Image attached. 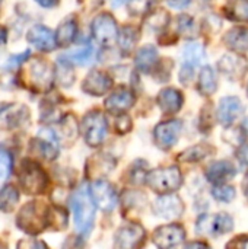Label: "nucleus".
<instances>
[{
	"label": "nucleus",
	"instance_id": "1",
	"mask_svg": "<svg viewBox=\"0 0 248 249\" xmlns=\"http://www.w3.org/2000/svg\"><path fill=\"white\" fill-rule=\"evenodd\" d=\"M70 207L73 212L75 226L79 235L91 233L95 220V203L86 185H80L70 197Z\"/></svg>",
	"mask_w": 248,
	"mask_h": 249
},
{
	"label": "nucleus",
	"instance_id": "2",
	"mask_svg": "<svg viewBox=\"0 0 248 249\" xmlns=\"http://www.w3.org/2000/svg\"><path fill=\"white\" fill-rule=\"evenodd\" d=\"M51 220V207H47L41 201H31L26 203L16 219L18 226L31 235L41 233L47 226H50Z\"/></svg>",
	"mask_w": 248,
	"mask_h": 249
},
{
	"label": "nucleus",
	"instance_id": "3",
	"mask_svg": "<svg viewBox=\"0 0 248 249\" xmlns=\"http://www.w3.org/2000/svg\"><path fill=\"white\" fill-rule=\"evenodd\" d=\"M146 182L152 191L156 194H171L177 191L181 184H183V177L178 168L171 166V168H159L148 172Z\"/></svg>",
	"mask_w": 248,
	"mask_h": 249
},
{
	"label": "nucleus",
	"instance_id": "4",
	"mask_svg": "<svg viewBox=\"0 0 248 249\" xmlns=\"http://www.w3.org/2000/svg\"><path fill=\"white\" fill-rule=\"evenodd\" d=\"M19 184L26 194H41L45 191L48 179L45 172L34 162H23L19 172Z\"/></svg>",
	"mask_w": 248,
	"mask_h": 249
},
{
	"label": "nucleus",
	"instance_id": "5",
	"mask_svg": "<svg viewBox=\"0 0 248 249\" xmlns=\"http://www.w3.org/2000/svg\"><path fill=\"white\" fill-rule=\"evenodd\" d=\"M82 134H83L85 142L89 146L92 147L99 146L105 140V136H107L105 117L98 111L88 112L82 121Z\"/></svg>",
	"mask_w": 248,
	"mask_h": 249
},
{
	"label": "nucleus",
	"instance_id": "6",
	"mask_svg": "<svg viewBox=\"0 0 248 249\" xmlns=\"http://www.w3.org/2000/svg\"><path fill=\"white\" fill-rule=\"evenodd\" d=\"M197 233L203 235H225L232 231L234 220L228 213H218V214H202L196 223Z\"/></svg>",
	"mask_w": 248,
	"mask_h": 249
},
{
	"label": "nucleus",
	"instance_id": "7",
	"mask_svg": "<svg viewBox=\"0 0 248 249\" xmlns=\"http://www.w3.org/2000/svg\"><path fill=\"white\" fill-rule=\"evenodd\" d=\"M91 31L94 38L102 44L110 45L118 38V28L115 19L110 13H99L92 19Z\"/></svg>",
	"mask_w": 248,
	"mask_h": 249
},
{
	"label": "nucleus",
	"instance_id": "8",
	"mask_svg": "<svg viewBox=\"0 0 248 249\" xmlns=\"http://www.w3.org/2000/svg\"><path fill=\"white\" fill-rule=\"evenodd\" d=\"M146 232L143 226L130 223L120 228L114 236V249H140L145 244Z\"/></svg>",
	"mask_w": 248,
	"mask_h": 249
},
{
	"label": "nucleus",
	"instance_id": "9",
	"mask_svg": "<svg viewBox=\"0 0 248 249\" xmlns=\"http://www.w3.org/2000/svg\"><path fill=\"white\" fill-rule=\"evenodd\" d=\"M152 212L155 216L165 220H175L184 213V204L178 196L164 194L152 203Z\"/></svg>",
	"mask_w": 248,
	"mask_h": 249
},
{
	"label": "nucleus",
	"instance_id": "10",
	"mask_svg": "<svg viewBox=\"0 0 248 249\" xmlns=\"http://www.w3.org/2000/svg\"><path fill=\"white\" fill-rule=\"evenodd\" d=\"M89 191L95 206H98L102 212H111L115 209L118 197L110 182L104 179H96L91 184Z\"/></svg>",
	"mask_w": 248,
	"mask_h": 249
},
{
	"label": "nucleus",
	"instance_id": "11",
	"mask_svg": "<svg viewBox=\"0 0 248 249\" xmlns=\"http://www.w3.org/2000/svg\"><path fill=\"white\" fill-rule=\"evenodd\" d=\"M29 120V109L22 104L0 107V130H15L25 125Z\"/></svg>",
	"mask_w": 248,
	"mask_h": 249
},
{
	"label": "nucleus",
	"instance_id": "12",
	"mask_svg": "<svg viewBox=\"0 0 248 249\" xmlns=\"http://www.w3.org/2000/svg\"><path fill=\"white\" fill-rule=\"evenodd\" d=\"M29 80L34 89L37 90H48L54 82V70L50 63L44 60H32L29 64Z\"/></svg>",
	"mask_w": 248,
	"mask_h": 249
},
{
	"label": "nucleus",
	"instance_id": "13",
	"mask_svg": "<svg viewBox=\"0 0 248 249\" xmlns=\"http://www.w3.org/2000/svg\"><path fill=\"white\" fill-rule=\"evenodd\" d=\"M181 128H183V124L180 120H170V121L158 124L153 131V139H155L156 146L164 150L171 149L177 143Z\"/></svg>",
	"mask_w": 248,
	"mask_h": 249
},
{
	"label": "nucleus",
	"instance_id": "14",
	"mask_svg": "<svg viewBox=\"0 0 248 249\" xmlns=\"http://www.w3.org/2000/svg\"><path fill=\"white\" fill-rule=\"evenodd\" d=\"M186 238V232L180 225L159 226L152 233V242L159 249H170L180 245Z\"/></svg>",
	"mask_w": 248,
	"mask_h": 249
},
{
	"label": "nucleus",
	"instance_id": "15",
	"mask_svg": "<svg viewBox=\"0 0 248 249\" xmlns=\"http://www.w3.org/2000/svg\"><path fill=\"white\" fill-rule=\"evenodd\" d=\"M26 39L31 45L38 48L39 51L48 53L57 47L56 34L45 25H34L28 31Z\"/></svg>",
	"mask_w": 248,
	"mask_h": 249
},
{
	"label": "nucleus",
	"instance_id": "16",
	"mask_svg": "<svg viewBox=\"0 0 248 249\" xmlns=\"http://www.w3.org/2000/svg\"><path fill=\"white\" fill-rule=\"evenodd\" d=\"M244 112L243 102L237 96H225L221 99L218 107V120L224 125L232 124Z\"/></svg>",
	"mask_w": 248,
	"mask_h": 249
},
{
	"label": "nucleus",
	"instance_id": "17",
	"mask_svg": "<svg viewBox=\"0 0 248 249\" xmlns=\"http://www.w3.org/2000/svg\"><path fill=\"white\" fill-rule=\"evenodd\" d=\"M111 85H113V80L110 79L107 73L94 70L85 77L82 83V90L92 96H101L111 89Z\"/></svg>",
	"mask_w": 248,
	"mask_h": 249
},
{
	"label": "nucleus",
	"instance_id": "18",
	"mask_svg": "<svg viewBox=\"0 0 248 249\" xmlns=\"http://www.w3.org/2000/svg\"><path fill=\"white\" fill-rule=\"evenodd\" d=\"M39 152V155L47 159V160H53L57 158L58 155V139L56 136V133L51 128H42L38 133V137L34 142Z\"/></svg>",
	"mask_w": 248,
	"mask_h": 249
},
{
	"label": "nucleus",
	"instance_id": "19",
	"mask_svg": "<svg viewBox=\"0 0 248 249\" xmlns=\"http://www.w3.org/2000/svg\"><path fill=\"white\" fill-rule=\"evenodd\" d=\"M235 175H237V169L229 160L213 162L206 171V177L209 182H212L213 185H222L227 181L232 179Z\"/></svg>",
	"mask_w": 248,
	"mask_h": 249
},
{
	"label": "nucleus",
	"instance_id": "20",
	"mask_svg": "<svg viewBox=\"0 0 248 249\" xmlns=\"http://www.w3.org/2000/svg\"><path fill=\"white\" fill-rule=\"evenodd\" d=\"M133 104H134V96H133V93H132L129 89H126V88L117 89L114 93H111V95L105 99V108H107L110 112H114V114L127 111Z\"/></svg>",
	"mask_w": 248,
	"mask_h": 249
},
{
	"label": "nucleus",
	"instance_id": "21",
	"mask_svg": "<svg viewBox=\"0 0 248 249\" xmlns=\"http://www.w3.org/2000/svg\"><path fill=\"white\" fill-rule=\"evenodd\" d=\"M184 98L180 90L174 88H167L158 95V105L165 114H175L181 109Z\"/></svg>",
	"mask_w": 248,
	"mask_h": 249
},
{
	"label": "nucleus",
	"instance_id": "22",
	"mask_svg": "<svg viewBox=\"0 0 248 249\" xmlns=\"http://www.w3.org/2000/svg\"><path fill=\"white\" fill-rule=\"evenodd\" d=\"M76 32H77V23L75 19L69 18L66 20H63L56 32V41L58 47H69L75 38H76Z\"/></svg>",
	"mask_w": 248,
	"mask_h": 249
},
{
	"label": "nucleus",
	"instance_id": "23",
	"mask_svg": "<svg viewBox=\"0 0 248 249\" xmlns=\"http://www.w3.org/2000/svg\"><path fill=\"white\" fill-rule=\"evenodd\" d=\"M63 58H66L69 63L72 64H77V66H88L94 61L95 58V50L91 45H85V47H79L75 50H70L69 53H66L64 55H61Z\"/></svg>",
	"mask_w": 248,
	"mask_h": 249
},
{
	"label": "nucleus",
	"instance_id": "24",
	"mask_svg": "<svg viewBox=\"0 0 248 249\" xmlns=\"http://www.w3.org/2000/svg\"><path fill=\"white\" fill-rule=\"evenodd\" d=\"M225 42L229 48L237 51H247L248 50V28H235L231 29L227 36Z\"/></svg>",
	"mask_w": 248,
	"mask_h": 249
},
{
	"label": "nucleus",
	"instance_id": "25",
	"mask_svg": "<svg viewBox=\"0 0 248 249\" xmlns=\"http://www.w3.org/2000/svg\"><path fill=\"white\" fill-rule=\"evenodd\" d=\"M158 58V51L152 47V45H145L143 48H140L137 51V55H136V66L139 70L142 71H149L155 61Z\"/></svg>",
	"mask_w": 248,
	"mask_h": 249
},
{
	"label": "nucleus",
	"instance_id": "26",
	"mask_svg": "<svg viewBox=\"0 0 248 249\" xmlns=\"http://www.w3.org/2000/svg\"><path fill=\"white\" fill-rule=\"evenodd\" d=\"M218 89V79L210 67H203L199 76V90L202 95H212Z\"/></svg>",
	"mask_w": 248,
	"mask_h": 249
},
{
	"label": "nucleus",
	"instance_id": "27",
	"mask_svg": "<svg viewBox=\"0 0 248 249\" xmlns=\"http://www.w3.org/2000/svg\"><path fill=\"white\" fill-rule=\"evenodd\" d=\"M219 66H221L222 71H225L227 74L241 76V74L244 73V69H246L247 63L243 60V57L225 55V57H222V60L219 61Z\"/></svg>",
	"mask_w": 248,
	"mask_h": 249
},
{
	"label": "nucleus",
	"instance_id": "28",
	"mask_svg": "<svg viewBox=\"0 0 248 249\" xmlns=\"http://www.w3.org/2000/svg\"><path fill=\"white\" fill-rule=\"evenodd\" d=\"M183 57H184V63L197 66L200 64L205 58H206V53L202 44L199 42H189L184 50H183Z\"/></svg>",
	"mask_w": 248,
	"mask_h": 249
},
{
	"label": "nucleus",
	"instance_id": "29",
	"mask_svg": "<svg viewBox=\"0 0 248 249\" xmlns=\"http://www.w3.org/2000/svg\"><path fill=\"white\" fill-rule=\"evenodd\" d=\"M19 201V191L7 185L3 190H0V212H12Z\"/></svg>",
	"mask_w": 248,
	"mask_h": 249
},
{
	"label": "nucleus",
	"instance_id": "30",
	"mask_svg": "<svg viewBox=\"0 0 248 249\" xmlns=\"http://www.w3.org/2000/svg\"><path fill=\"white\" fill-rule=\"evenodd\" d=\"M227 15L232 20L248 22V0H231L227 6Z\"/></svg>",
	"mask_w": 248,
	"mask_h": 249
},
{
	"label": "nucleus",
	"instance_id": "31",
	"mask_svg": "<svg viewBox=\"0 0 248 249\" xmlns=\"http://www.w3.org/2000/svg\"><path fill=\"white\" fill-rule=\"evenodd\" d=\"M210 147L208 144H197V146H193L187 150H184L178 159L181 162H199L202 159H205L209 153H210Z\"/></svg>",
	"mask_w": 248,
	"mask_h": 249
},
{
	"label": "nucleus",
	"instance_id": "32",
	"mask_svg": "<svg viewBox=\"0 0 248 249\" xmlns=\"http://www.w3.org/2000/svg\"><path fill=\"white\" fill-rule=\"evenodd\" d=\"M118 44L123 51H130L137 42V31L133 26H126L118 32Z\"/></svg>",
	"mask_w": 248,
	"mask_h": 249
},
{
	"label": "nucleus",
	"instance_id": "33",
	"mask_svg": "<svg viewBox=\"0 0 248 249\" xmlns=\"http://www.w3.org/2000/svg\"><path fill=\"white\" fill-rule=\"evenodd\" d=\"M57 76H58V82L63 86H70L73 83L72 63H69L63 57H58V60H57Z\"/></svg>",
	"mask_w": 248,
	"mask_h": 249
},
{
	"label": "nucleus",
	"instance_id": "34",
	"mask_svg": "<svg viewBox=\"0 0 248 249\" xmlns=\"http://www.w3.org/2000/svg\"><path fill=\"white\" fill-rule=\"evenodd\" d=\"M212 196L216 201L221 203H229L235 198V188L227 184L222 185H215L212 188Z\"/></svg>",
	"mask_w": 248,
	"mask_h": 249
},
{
	"label": "nucleus",
	"instance_id": "35",
	"mask_svg": "<svg viewBox=\"0 0 248 249\" xmlns=\"http://www.w3.org/2000/svg\"><path fill=\"white\" fill-rule=\"evenodd\" d=\"M10 171H12V156L3 146H0V184L7 179Z\"/></svg>",
	"mask_w": 248,
	"mask_h": 249
},
{
	"label": "nucleus",
	"instance_id": "36",
	"mask_svg": "<svg viewBox=\"0 0 248 249\" xmlns=\"http://www.w3.org/2000/svg\"><path fill=\"white\" fill-rule=\"evenodd\" d=\"M178 29L181 34L184 35H191L196 29V23L193 20V18L187 16V15H183L178 18Z\"/></svg>",
	"mask_w": 248,
	"mask_h": 249
},
{
	"label": "nucleus",
	"instance_id": "37",
	"mask_svg": "<svg viewBox=\"0 0 248 249\" xmlns=\"http://www.w3.org/2000/svg\"><path fill=\"white\" fill-rule=\"evenodd\" d=\"M193 64H189V63H184L180 69V73H178V77H180V82L183 85H189L191 80H193V76H194V70H193Z\"/></svg>",
	"mask_w": 248,
	"mask_h": 249
},
{
	"label": "nucleus",
	"instance_id": "38",
	"mask_svg": "<svg viewBox=\"0 0 248 249\" xmlns=\"http://www.w3.org/2000/svg\"><path fill=\"white\" fill-rule=\"evenodd\" d=\"M167 19H168V16H167L165 13L158 12V13L152 15V16L146 20V25L151 26V28H153V29H158V28H162V26L167 25Z\"/></svg>",
	"mask_w": 248,
	"mask_h": 249
},
{
	"label": "nucleus",
	"instance_id": "39",
	"mask_svg": "<svg viewBox=\"0 0 248 249\" xmlns=\"http://www.w3.org/2000/svg\"><path fill=\"white\" fill-rule=\"evenodd\" d=\"M61 128H63V136L66 137V139H70V140H73L75 137H76V133H77V130H76V124H75V120L73 118H66L63 123H61Z\"/></svg>",
	"mask_w": 248,
	"mask_h": 249
},
{
	"label": "nucleus",
	"instance_id": "40",
	"mask_svg": "<svg viewBox=\"0 0 248 249\" xmlns=\"http://www.w3.org/2000/svg\"><path fill=\"white\" fill-rule=\"evenodd\" d=\"M31 55V51L29 50H25L22 54H15V55H12L7 61H6V64H4V67L7 69H16L18 66H20L28 57Z\"/></svg>",
	"mask_w": 248,
	"mask_h": 249
},
{
	"label": "nucleus",
	"instance_id": "41",
	"mask_svg": "<svg viewBox=\"0 0 248 249\" xmlns=\"http://www.w3.org/2000/svg\"><path fill=\"white\" fill-rule=\"evenodd\" d=\"M16 249H48L47 245L37 239H22L18 242Z\"/></svg>",
	"mask_w": 248,
	"mask_h": 249
},
{
	"label": "nucleus",
	"instance_id": "42",
	"mask_svg": "<svg viewBox=\"0 0 248 249\" xmlns=\"http://www.w3.org/2000/svg\"><path fill=\"white\" fill-rule=\"evenodd\" d=\"M227 249H248V236L241 235V236L234 238L232 241L228 242Z\"/></svg>",
	"mask_w": 248,
	"mask_h": 249
},
{
	"label": "nucleus",
	"instance_id": "43",
	"mask_svg": "<svg viewBox=\"0 0 248 249\" xmlns=\"http://www.w3.org/2000/svg\"><path fill=\"white\" fill-rule=\"evenodd\" d=\"M183 249H210V247L206 242H200V241H193L189 242Z\"/></svg>",
	"mask_w": 248,
	"mask_h": 249
},
{
	"label": "nucleus",
	"instance_id": "44",
	"mask_svg": "<svg viewBox=\"0 0 248 249\" xmlns=\"http://www.w3.org/2000/svg\"><path fill=\"white\" fill-rule=\"evenodd\" d=\"M37 4H39L41 7H45V9H51V7H56L60 0H35Z\"/></svg>",
	"mask_w": 248,
	"mask_h": 249
},
{
	"label": "nucleus",
	"instance_id": "45",
	"mask_svg": "<svg viewBox=\"0 0 248 249\" xmlns=\"http://www.w3.org/2000/svg\"><path fill=\"white\" fill-rule=\"evenodd\" d=\"M238 159H240L244 165H248V144L243 146V147L238 150Z\"/></svg>",
	"mask_w": 248,
	"mask_h": 249
},
{
	"label": "nucleus",
	"instance_id": "46",
	"mask_svg": "<svg viewBox=\"0 0 248 249\" xmlns=\"http://www.w3.org/2000/svg\"><path fill=\"white\" fill-rule=\"evenodd\" d=\"M189 3H190V0H171V1H170V4H171L172 7H175V9H183V7H186Z\"/></svg>",
	"mask_w": 248,
	"mask_h": 249
},
{
	"label": "nucleus",
	"instance_id": "47",
	"mask_svg": "<svg viewBox=\"0 0 248 249\" xmlns=\"http://www.w3.org/2000/svg\"><path fill=\"white\" fill-rule=\"evenodd\" d=\"M6 41H7V31L4 26L0 25V45L6 44Z\"/></svg>",
	"mask_w": 248,
	"mask_h": 249
},
{
	"label": "nucleus",
	"instance_id": "48",
	"mask_svg": "<svg viewBox=\"0 0 248 249\" xmlns=\"http://www.w3.org/2000/svg\"><path fill=\"white\" fill-rule=\"evenodd\" d=\"M124 1H127V0H111V4H113V7H118V6H121Z\"/></svg>",
	"mask_w": 248,
	"mask_h": 249
},
{
	"label": "nucleus",
	"instance_id": "49",
	"mask_svg": "<svg viewBox=\"0 0 248 249\" xmlns=\"http://www.w3.org/2000/svg\"><path fill=\"white\" fill-rule=\"evenodd\" d=\"M244 194H246V198L248 200V178H246V182H244Z\"/></svg>",
	"mask_w": 248,
	"mask_h": 249
},
{
	"label": "nucleus",
	"instance_id": "50",
	"mask_svg": "<svg viewBox=\"0 0 248 249\" xmlns=\"http://www.w3.org/2000/svg\"><path fill=\"white\" fill-rule=\"evenodd\" d=\"M0 249H7V247H6L4 244H1V242H0Z\"/></svg>",
	"mask_w": 248,
	"mask_h": 249
},
{
	"label": "nucleus",
	"instance_id": "51",
	"mask_svg": "<svg viewBox=\"0 0 248 249\" xmlns=\"http://www.w3.org/2000/svg\"><path fill=\"white\" fill-rule=\"evenodd\" d=\"M1 3H3V0H0V9H1Z\"/></svg>",
	"mask_w": 248,
	"mask_h": 249
},
{
	"label": "nucleus",
	"instance_id": "52",
	"mask_svg": "<svg viewBox=\"0 0 248 249\" xmlns=\"http://www.w3.org/2000/svg\"><path fill=\"white\" fill-rule=\"evenodd\" d=\"M246 125H247V130H248V120H247V123H246Z\"/></svg>",
	"mask_w": 248,
	"mask_h": 249
},
{
	"label": "nucleus",
	"instance_id": "53",
	"mask_svg": "<svg viewBox=\"0 0 248 249\" xmlns=\"http://www.w3.org/2000/svg\"><path fill=\"white\" fill-rule=\"evenodd\" d=\"M247 92H248V85H247Z\"/></svg>",
	"mask_w": 248,
	"mask_h": 249
}]
</instances>
